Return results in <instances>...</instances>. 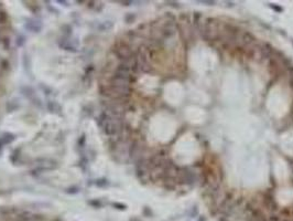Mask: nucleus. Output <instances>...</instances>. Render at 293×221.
<instances>
[{"mask_svg": "<svg viewBox=\"0 0 293 221\" xmlns=\"http://www.w3.org/2000/svg\"><path fill=\"white\" fill-rule=\"evenodd\" d=\"M98 123H99V126L101 127L103 132L111 138L122 135V132L125 129L124 119H114L104 113L99 116Z\"/></svg>", "mask_w": 293, "mask_h": 221, "instance_id": "nucleus-1", "label": "nucleus"}, {"mask_svg": "<svg viewBox=\"0 0 293 221\" xmlns=\"http://www.w3.org/2000/svg\"><path fill=\"white\" fill-rule=\"evenodd\" d=\"M115 53L118 57L119 60H124L127 59L129 57H132L134 54V52L132 51V47L131 44L128 42H125V41H120L116 45L115 48Z\"/></svg>", "mask_w": 293, "mask_h": 221, "instance_id": "nucleus-2", "label": "nucleus"}, {"mask_svg": "<svg viewBox=\"0 0 293 221\" xmlns=\"http://www.w3.org/2000/svg\"><path fill=\"white\" fill-rule=\"evenodd\" d=\"M25 28L29 29L30 31H33V32H39L41 30V23L39 21H30V22H26L25 23Z\"/></svg>", "mask_w": 293, "mask_h": 221, "instance_id": "nucleus-3", "label": "nucleus"}, {"mask_svg": "<svg viewBox=\"0 0 293 221\" xmlns=\"http://www.w3.org/2000/svg\"><path fill=\"white\" fill-rule=\"evenodd\" d=\"M15 140V136L12 134H5L3 136L0 137V147L5 146L7 144H10Z\"/></svg>", "mask_w": 293, "mask_h": 221, "instance_id": "nucleus-4", "label": "nucleus"}, {"mask_svg": "<svg viewBox=\"0 0 293 221\" xmlns=\"http://www.w3.org/2000/svg\"><path fill=\"white\" fill-rule=\"evenodd\" d=\"M48 107H49V110H50L51 112H59V111H61L60 105L55 102H50L48 104Z\"/></svg>", "mask_w": 293, "mask_h": 221, "instance_id": "nucleus-5", "label": "nucleus"}, {"mask_svg": "<svg viewBox=\"0 0 293 221\" xmlns=\"http://www.w3.org/2000/svg\"><path fill=\"white\" fill-rule=\"evenodd\" d=\"M112 27V23L110 22V21H107V22H105V23H103L101 25V27L99 28L101 31H104V30H108V29H110Z\"/></svg>", "mask_w": 293, "mask_h": 221, "instance_id": "nucleus-6", "label": "nucleus"}]
</instances>
